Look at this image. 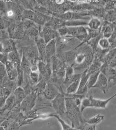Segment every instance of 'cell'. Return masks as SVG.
I'll return each instance as SVG.
<instances>
[{"instance_id": "obj_47", "label": "cell", "mask_w": 116, "mask_h": 130, "mask_svg": "<svg viewBox=\"0 0 116 130\" xmlns=\"http://www.w3.org/2000/svg\"><path fill=\"white\" fill-rule=\"evenodd\" d=\"M2 83L1 80H0V93H1V88H2Z\"/></svg>"}, {"instance_id": "obj_5", "label": "cell", "mask_w": 116, "mask_h": 130, "mask_svg": "<svg viewBox=\"0 0 116 130\" xmlns=\"http://www.w3.org/2000/svg\"><path fill=\"white\" fill-rule=\"evenodd\" d=\"M38 94L35 91H32L31 92L27 94L20 104V109L24 113H27L31 110L35 106Z\"/></svg>"}, {"instance_id": "obj_36", "label": "cell", "mask_w": 116, "mask_h": 130, "mask_svg": "<svg viewBox=\"0 0 116 130\" xmlns=\"http://www.w3.org/2000/svg\"><path fill=\"white\" fill-rule=\"evenodd\" d=\"M12 121V120L5 118L0 124V130H7Z\"/></svg>"}, {"instance_id": "obj_6", "label": "cell", "mask_w": 116, "mask_h": 130, "mask_svg": "<svg viewBox=\"0 0 116 130\" xmlns=\"http://www.w3.org/2000/svg\"><path fill=\"white\" fill-rule=\"evenodd\" d=\"M101 72L105 76L108 82L109 89L116 85V69L109 66L106 63L102 64L100 69Z\"/></svg>"}, {"instance_id": "obj_35", "label": "cell", "mask_w": 116, "mask_h": 130, "mask_svg": "<svg viewBox=\"0 0 116 130\" xmlns=\"http://www.w3.org/2000/svg\"><path fill=\"white\" fill-rule=\"evenodd\" d=\"M18 3L24 9H31L34 10L33 7L29 0H18Z\"/></svg>"}, {"instance_id": "obj_23", "label": "cell", "mask_w": 116, "mask_h": 130, "mask_svg": "<svg viewBox=\"0 0 116 130\" xmlns=\"http://www.w3.org/2000/svg\"><path fill=\"white\" fill-rule=\"evenodd\" d=\"M102 22L100 19L96 17H92L88 21V27L93 30H97L101 29Z\"/></svg>"}, {"instance_id": "obj_7", "label": "cell", "mask_w": 116, "mask_h": 130, "mask_svg": "<svg viewBox=\"0 0 116 130\" xmlns=\"http://www.w3.org/2000/svg\"><path fill=\"white\" fill-rule=\"evenodd\" d=\"M37 66L41 77L46 82L48 81L52 74L51 63L39 60L38 61Z\"/></svg>"}, {"instance_id": "obj_34", "label": "cell", "mask_w": 116, "mask_h": 130, "mask_svg": "<svg viewBox=\"0 0 116 130\" xmlns=\"http://www.w3.org/2000/svg\"><path fill=\"white\" fill-rule=\"evenodd\" d=\"M7 77L8 76L5 64L0 62V80L2 83L3 80Z\"/></svg>"}, {"instance_id": "obj_46", "label": "cell", "mask_w": 116, "mask_h": 130, "mask_svg": "<svg viewBox=\"0 0 116 130\" xmlns=\"http://www.w3.org/2000/svg\"><path fill=\"white\" fill-rule=\"evenodd\" d=\"M5 118H3V119H0V124L3 122V121L5 119Z\"/></svg>"}, {"instance_id": "obj_15", "label": "cell", "mask_w": 116, "mask_h": 130, "mask_svg": "<svg viewBox=\"0 0 116 130\" xmlns=\"http://www.w3.org/2000/svg\"><path fill=\"white\" fill-rule=\"evenodd\" d=\"M7 76L10 80H17L18 77V71L14 64L10 61H8L5 64Z\"/></svg>"}, {"instance_id": "obj_41", "label": "cell", "mask_w": 116, "mask_h": 130, "mask_svg": "<svg viewBox=\"0 0 116 130\" xmlns=\"http://www.w3.org/2000/svg\"><path fill=\"white\" fill-rule=\"evenodd\" d=\"M8 98V96L0 94V108H2L5 105Z\"/></svg>"}, {"instance_id": "obj_9", "label": "cell", "mask_w": 116, "mask_h": 130, "mask_svg": "<svg viewBox=\"0 0 116 130\" xmlns=\"http://www.w3.org/2000/svg\"><path fill=\"white\" fill-rule=\"evenodd\" d=\"M116 96V94H114L111 97H110L109 98L105 100H102L94 98L91 96L89 97L90 99V107H94L99 109H105L107 107L108 103L112 100L114 99Z\"/></svg>"}, {"instance_id": "obj_19", "label": "cell", "mask_w": 116, "mask_h": 130, "mask_svg": "<svg viewBox=\"0 0 116 130\" xmlns=\"http://www.w3.org/2000/svg\"><path fill=\"white\" fill-rule=\"evenodd\" d=\"M51 17V16L35 11V15L33 21L40 27H43L50 21Z\"/></svg>"}, {"instance_id": "obj_18", "label": "cell", "mask_w": 116, "mask_h": 130, "mask_svg": "<svg viewBox=\"0 0 116 130\" xmlns=\"http://www.w3.org/2000/svg\"><path fill=\"white\" fill-rule=\"evenodd\" d=\"M8 59L17 69L21 66V60L17 48L8 53Z\"/></svg>"}, {"instance_id": "obj_30", "label": "cell", "mask_w": 116, "mask_h": 130, "mask_svg": "<svg viewBox=\"0 0 116 130\" xmlns=\"http://www.w3.org/2000/svg\"><path fill=\"white\" fill-rule=\"evenodd\" d=\"M52 117H54L59 122V123L60 124L61 126L62 130H75V128L70 126L69 124H67L65 121H64L62 119V118H60V117L59 115H58L57 113H53Z\"/></svg>"}, {"instance_id": "obj_37", "label": "cell", "mask_w": 116, "mask_h": 130, "mask_svg": "<svg viewBox=\"0 0 116 130\" xmlns=\"http://www.w3.org/2000/svg\"><path fill=\"white\" fill-rule=\"evenodd\" d=\"M8 6L4 0H0V15L5 14L8 9Z\"/></svg>"}, {"instance_id": "obj_32", "label": "cell", "mask_w": 116, "mask_h": 130, "mask_svg": "<svg viewBox=\"0 0 116 130\" xmlns=\"http://www.w3.org/2000/svg\"><path fill=\"white\" fill-rule=\"evenodd\" d=\"M96 129V125L89 124L87 123L84 122L80 124L77 130H95Z\"/></svg>"}, {"instance_id": "obj_4", "label": "cell", "mask_w": 116, "mask_h": 130, "mask_svg": "<svg viewBox=\"0 0 116 130\" xmlns=\"http://www.w3.org/2000/svg\"><path fill=\"white\" fill-rule=\"evenodd\" d=\"M51 104L56 113L58 115L62 116L66 114L65 97L63 94L59 93L55 98L51 100Z\"/></svg>"}, {"instance_id": "obj_26", "label": "cell", "mask_w": 116, "mask_h": 130, "mask_svg": "<svg viewBox=\"0 0 116 130\" xmlns=\"http://www.w3.org/2000/svg\"><path fill=\"white\" fill-rule=\"evenodd\" d=\"M35 15V11L31 9H24L21 13V21L29 20L33 21Z\"/></svg>"}, {"instance_id": "obj_12", "label": "cell", "mask_w": 116, "mask_h": 130, "mask_svg": "<svg viewBox=\"0 0 116 130\" xmlns=\"http://www.w3.org/2000/svg\"><path fill=\"white\" fill-rule=\"evenodd\" d=\"M57 48V38L47 43L46 45V62L50 63L52 58L55 56Z\"/></svg>"}, {"instance_id": "obj_25", "label": "cell", "mask_w": 116, "mask_h": 130, "mask_svg": "<svg viewBox=\"0 0 116 130\" xmlns=\"http://www.w3.org/2000/svg\"><path fill=\"white\" fill-rule=\"evenodd\" d=\"M88 21L82 19L71 20L65 21L64 26L67 27H77L87 26Z\"/></svg>"}, {"instance_id": "obj_8", "label": "cell", "mask_w": 116, "mask_h": 130, "mask_svg": "<svg viewBox=\"0 0 116 130\" xmlns=\"http://www.w3.org/2000/svg\"><path fill=\"white\" fill-rule=\"evenodd\" d=\"M58 35L56 30L47 24L43 27L40 33V36L42 38L46 44L52 40L57 38Z\"/></svg>"}, {"instance_id": "obj_44", "label": "cell", "mask_w": 116, "mask_h": 130, "mask_svg": "<svg viewBox=\"0 0 116 130\" xmlns=\"http://www.w3.org/2000/svg\"><path fill=\"white\" fill-rule=\"evenodd\" d=\"M29 1L33 8H34L35 6H36L37 5H38L36 0H29Z\"/></svg>"}, {"instance_id": "obj_24", "label": "cell", "mask_w": 116, "mask_h": 130, "mask_svg": "<svg viewBox=\"0 0 116 130\" xmlns=\"http://www.w3.org/2000/svg\"><path fill=\"white\" fill-rule=\"evenodd\" d=\"M28 77L29 82L33 86H35L41 79H42L38 71H30L28 74Z\"/></svg>"}, {"instance_id": "obj_40", "label": "cell", "mask_w": 116, "mask_h": 130, "mask_svg": "<svg viewBox=\"0 0 116 130\" xmlns=\"http://www.w3.org/2000/svg\"><path fill=\"white\" fill-rule=\"evenodd\" d=\"M8 61V53L5 52L0 53V62L5 64Z\"/></svg>"}, {"instance_id": "obj_38", "label": "cell", "mask_w": 116, "mask_h": 130, "mask_svg": "<svg viewBox=\"0 0 116 130\" xmlns=\"http://www.w3.org/2000/svg\"><path fill=\"white\" fill-rule=\"evenodd\" d=\"M20 127L21 125L18 121L14 120L11 122L7 130H19Z\"/></svg>"}, {"instance_id": "obj_48", "label": "cell", "mask_w": 116, "mask_h": 130, "mask_svg": "<svg viewBox=\"0 0 116 130\" xmlns=\"http://www.w3.org/2000/svg\"><path fill=\"white\" fill-rule=\"evenodd\" d=\"M14 1L15 2H17V3H18V0H14Z\"/></svg>"}, {"instance_id": "obj_27", "label": "cell", "mask_w": 116, "mask_h": 130, "mask_svg": "<svg viewBox=\"0 0 116 130\" xmlns=\"http://www.w3.org/2000/svg\"><path fill=\"white\" fill-rule=\"evenodd\" d=\"M100 72V70H99L90 74L88 81V90L92 88L93 85H95Z\"/></svg>"}, {"instance_id": "obj_21", "label": "cell", "mask_w": 116, "mask_h": 130, "mask_svg": "<svg viewBox=\"0 0 116 130\" xmlns=\"http://www.w3.org/2000/svg\"><path fill=\"white\" fill-rule=\"evenodd\" d=\"M76 74H74V70L71 65L66 67L65 69V74L63 79V83L68 86L76 77Z\"/></svg>"}, {"instance_id": "obj_10", "label": "cell", "mask_w": 116, "mask_h": 130, "mask_svg": "<svg viewBox=\"0 0 116 130\" xmlns=\"http://www.w3.org/2000/svg\"><path fill=\"white\" fill-rule=\"evenodd\" d=\"M92 88L99 89L104 94H105L109 90L108 80L103 73L100 72L96 83Z\"/></svg>"}, {"instance_id": "obj_13", "label": "cell", "mask_w": 116, "mask_h": 130, "mask_svg": "<svg viewBox=\"0 0 116 130\" xmlns=\"http://www.w3.org/2000/svg\"><path fill=\"white\" fill-rule=\"evenodd\" d=\"M89 75L90 74H88L87 70L81 74L78 88L75 94L82 95L86 93L88 90V81Z\"/></svg>"}, {"instance_id": "obj_16", "label": "cell", "mask_w": 116, "mask_h": 130, "mask_svg": "<svg viewBox=\"0 0 116 130\" xmlns=\"http://www.w3.org/2000/svg\"><path fill=\"white\" fill-rule=\"evenodd\" d=\"M13 94L15 99V107H19L21 102L27 95L26 91L22 87L18 86L14 90Z\"/></svg>"}, {"instance_id": "obj_42", "label": "cell", "mask_w": 116, "mask_h": 130, "mask_svg": "<svg viewBox=\"0 0 116 130\" xmlns=\"http://www.w3.org/2000/svg\"><path fill=\"white\" fill-rule=\"evenodd\" d=\"M104 0H90V2H92V3H95L96 4H100V3H103L105 4V2H104Z\"/></svg>"}, {"instance_id": "obj_14", "label": "cell", "mask_w": 116, "mask_h": 130, "mask_svg": "<svg viewBox=\"0 0 116 130\" xmlns=\"http://www.w3.org/2000/svg\"><path fill=\"white\" fill-rule=\"evenodd\" d=\"M36 46L39 55L40 60L46 62V43L42 38L40 36L35 41Z\"/></svg>"}, {"instance_id": "obj_45", "label": "cell", "mask_w": 116, "mask_h": 130, "mask_svg": "<svg viewBox=\"0 0 116 130\" xmlns=\"http://www.w3.org/2000/svg\"><path fill=\"white\" fill-rule=\"evenodd\" d=\"M3 52H5L4 46H3L2 43L0 41V53H3Z\"/></svg>"}, {"instance_id": "obj_22", "label": "cell", "mask_w": 116, "mask_h": 130, "mask_svg": "<svg viewBox=\"0 0 116 130\" xmlns=\"http://www.w3.org/2000/svg\"><path fill=\"white\" fill-rule=\"evenodd\" d=\"M0 41L3 44L4 52L5 53H8L16 48L14 41L13 39L8 38L6 39H0Z\"/></svg>"}, {"instance_id": "obj_31", "label": "cell", "mask_w": 116, "mask_h": 130, "mask_svg": "<svg viewBox=\"0 0 116 130\" xmlns=\"http://www.w3.org/2000/svg\"><path fill=\"white\" fill-rule=\"evenodd\" d=\"M104 18L105 19L106 21L108 23H113L115 22V21H116L115 9L107 11V13H106Z\"/></svg>"}, {"instance_id": "obj_11", "label": "cell", "mask_w": 116, "mask_h": 130, "mask_svg": "<svg viewBox=\"0 0 116 130\" xmlns=\"http://www.w3.org/2000/svg\"><path fill=\"white\" fill-rule=\"evenodd\" d=\"M44 96L47 99L51 101L59 94L57 87L53 84L47 83L43 91Z\"/></svg>"}, {"instance_id": "obj_43", "label": "cell", "mask_w": 116, "mask_h": 130, "mask_svg": "<svg viewBox=\"0 0 116 130\" xmlns=\"http://www.w3.org/2000/svg\"><path fill=\"white\" fill-rule=\"evenodd\" d=\"M75 2L79 4H88L90 3V0H75Z\"/></svg>"}, {"instance_id": "obj_17", "label": "cell", "mask_w": 116, "mask_h": 130, "mask_svg": "<svg viewBox=\"0 0 116 130\" xmlns=\"http://www.w3.org/2000/svg\"><path fill=\"white\" fill-rule=\"evenodd\" d=\"M42 28L37 24H35L33 26L26 29L25 35L28 37L30 39L35 41L40 37V33Z\"/></svg>"}, {"instance_id": "obj_29", "label": "cell", "mask_w": 116, "mask_h": 130, "mask_svg": "<svg viewBox=\"0 0 116 130\" xmlns=\"http://www.w3.org/2000/svg\"><path fill=\"white\" fill-rule=\"evenodd\" d=\"M104 119V115L101 114H97L91 118L86 120L85 122L89 124L96 125L97 124L101 123Z\"/></svg>"}, {"instance_id": "obj_1", "label": "cell", "mask_w": 116, "mask_h": 130, "mask_svg": "<svg viewBox=\"0 0 116 130\" xmlns=\"http://www.w3.org/2000/svg\"><path fill=\"white\" fill-rule=\"evenodd\" d=\"M23 56L30 63L31 67L36 66L40 60L39 55L36 45H30L22 48Z\"/></svg>"}, {"instance_id": "obj_33", "label": "cell", "mask_w": 116, "mask_h": 130, "mask_svg": "<svg viewBox=\"0 0 116 130\" xmlns=\"http://www.w3.org/2000/svg\"><path fill=\"white\" fill-rule=\"evenodd\" d=\"M86 59V55L84 53H80L76 56L74 61L77 64L81 65L85 61Z\"/></svg>"}, {"instance_id": "obj_39", "label": "cell", "mask_w": 116, "mask_h": 130, "mask_svg": "<svg viewBox=\"0 0 116 130\" xmlns=\"http://www.w3.org/2000/svg\"><path fill=\"white\" fill-rule=\"evenodd\" d=\"M9 22L2 18L0 15V30L2 29H6L9 26Z\"/></svg>"}, {"instance_id": "obj_28", "label": "cell", "mask_w": 116, "mask_h": 130, "mask_svg": "<svg viewBox=\"0 0 116 130\" xmlns=\"http://www.w3.org/2000/svg\"><path fill=\"white\" fill-rule=\"evenodd\" d=\"M97 45L99 48L103 51H108L110 49V44L108 38L103 37L99 40Z\"/></svg>"}, {"instance_id": "obj_2", "label": "cell", "mask_w": 116, "mask_h": 130, "mask_svg": "<svg viewBox=\"0 0 116 130\" xmlns=\"http://www.w3.org/2000/svg\"><path fill=\"white\" fill-rule=\"evenodd\" d=\"M51 64L52 72L54 75L59 79H63L66 68L64 64L55 56L52 58Z\"/></svg>"}, {"instance_id": "obj_20", "label": "cell", "mask_w": 116, "mask_h": 130, "mask_svg": "<svg viewBox=\"0 0 116 130\" xmlns=\"http://www.w3.org/2000/svg\"><path fill=\"white\" fill-rule=\"evenodd\" d=\"M81 76V74H76L75 79L67 87L66 89L67 94H75L78 88Z\"/></svg>"}, {"instance_id": "obj_3", "label": "cell", "mask_w": 116, "mask_h": 130, "mask_svg": "<svg viewBox=\"0 0 116 130\" xmlns=\"http://www.w3.org/2000/svg\"><path fill=\"white\" fill-rule=\"evenodd\" d=\"M8 32L10 38L21 39L25 36V29L22 21L20 22L10 24L8 27Z\"/></svg>"}]
</instances>
